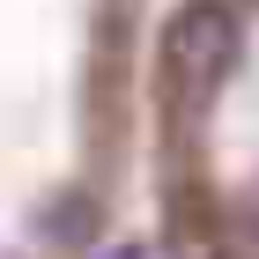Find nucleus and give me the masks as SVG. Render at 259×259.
Here are the masks:
<instances>
[{
  "label": "nucleus",
  "instance_id": "obj_1",
  "mask_svg": "<svg viewBox=\"0 0 259 259\" xmlns=\"http://www.w3.org/2000/svg\"><path fill=\"white\" fill-rule=\"evenodd\" d=\"M237 60V15L230 8H185L163 30V74L178 81L185 97H207Z\"/></svg>",
  "mask_w": 259,
  "mask_h": 259
},
{
  "label": "nucleus",
  "instance_id": "obj_2",
  "mask_svg": "<svg viewBox=\"0 0 259 259\" xmlns=\"http://www.w3.org/2000/svg\"><path fill=\"white\" fill-rule=\"evenodd\" d=\"M111 259H141V252H134V244H119V252H111Z\"/></svg>",
  "mask_w": 259,
  "mask_h": 259
}]
</instances>
